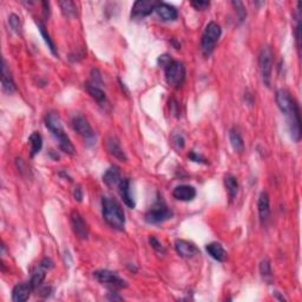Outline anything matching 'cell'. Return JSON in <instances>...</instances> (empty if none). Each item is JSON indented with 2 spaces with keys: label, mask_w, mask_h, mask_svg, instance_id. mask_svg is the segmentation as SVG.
I'll return each instance as SVG.
<instances>
[{
  "label": "cell",
  "mask_w": 302,
  "mask_h": 302,
  "mask_svg": "<svg viewBox=\"0 0 302 302\" xmlns=\"http://www.w3.org/2000/svg\"><path fill=\"white\" fill-rule=\"evenodd\" d=\"M45 125L46 128L51 131V134L55 136V138L58 141V146L59 149H61L63 152L68 153V155H75L76 149L72 144V142L70 138H69L66 132L64 131V128L62 125V121L59 118V116L57 115L56 112H50L47 113L46 118H45Z\"/></svg>",
  "instance_id": "cell-1"
},
{
  "label": "cell",
  "mask_w": 302,
  "mask_h": 302,
  "mask_svg": "<svg viewBox=\"0 0 302 302\" xmlns=\"http://www.w3.org/2000/svg\"><path fill=\"white\" fill-rule=\"evenodd\" d=\"M102 213L105 222L113 229L123 230L125 226V215L121 204L115 198L103 196L102 198Z\"/></svg>",
  "instance_id": "cell-2"
},
{
  "label": "cell",
  "mask_w": 302,
  "mask_h": 302,
  "mask_svg": "<svg viewBox=\"0 0 302 302\" xmlns=\"http://www.w3.org/2000/svg\"><path fill=\"white\" fill-rule=\"evenodd\" d=\"M222 34L221 26L215 21H210L204 28L202 39H201V47L204 56H210L215 49L217 40Z\"/></svg>",
  "instance_id": "cell-3"
},
{
  "label": "cell",
  "mask_w": 302,
  "mask_h": 302,
  "mask_svg": "<svg viewBox=\"0 0 302 302\" xmlns=\"http://www.w3.org/2000/svg\"><path fill=\"white\" fill-rule=\"evenodd\" d=\"M163 69H164L166 83L175 89L181 87L185 79V68L183 63L171 59Z\"/></svg>",
  "instance_id": "cell-4"
},
{
  "label": "cell",
  "mask_w": 302,
  "mask_h": 302,
  "mask_svg": "<svg viewBox=\"0 0 302 302\" xmlns=\"http://www.w3.org/2000/svg\"><path fill=\"white\" fill-rule=\"evenodd\" d=\"M93 278L99 283H102L103 286H105L106 288H109L111 292L121 291V289L125 288L128 286L125 280L119 278L117 274L108 269L96 270L93 273Z\"/></svg>",
  "instance_id": "cell-5"
},
{
  "label": "cell",
  "mask_w": 302,
  "mask_h": 302,
  "mask_svg": "<svg viewBox=\"0 0 302 302\" xmlns=\"http://www.w3.org/2000/svg\"><path fill=\"white\" fill-rule=\"evenodd\" d=\"M72 129L83 138L87 147H92L96 144V134L91 128L87 119L81 115H77L71 121Z\"/></svg>",
  "instance_id": "cell-6"
},
{
  "label": "cell",
  "mask_w": 302,
  "mask_h": 302,
  "mask_svg": "<svg viewBox=\"0 0 302 302\" xmlns=\"http://www.w3.org/2000/svg\"><path fill=\"white\" fill-rule=\"evenodd\" d=\"M273 51L269 46H263L259 55V65L261 77L266 86L270 85L273 72Z\"/></svg>",
  "instance_id": "cell-7"
},
{
  "label": "cell",
  "mask_w": 302,
  "mask_h": 302,
  "mask_svg": "<svg viewBox=\"0 0 302 302\" xmlns=\"http://www.w3.org/2000/svg\"><path fill=\"white\" fill-rule=\"evenodd\" d=\"M174 216V213L165 206L163 201H157V203L146 214V222L150 225H157L171 219Z\"/></svg>",
  "instance_id": "cell-8"
},
{
  "label": "cell",
  "mask_w": 302,
  "mask_h": 302,
  "mask_svg": "<svg viewBox=\"0 0 302 302\" xmlns=\"http://www.w3.org/2000/svg\"><path fill=\"white\" fill-rule=\"evenodd\" d=\"M159 1L156 0H138L132 6L131 18L134 19H143L148 17L155 11L157 4Z\"/></svg>",
  "instance_id": "cell-9"
},
{
  "label": "cell",
  "mask_w": 302,
  "mask_h": 302,
  "mask_svg": "<svg viewBox=\"0 0 302 302\" xmlns=\"http://www.w3.org/2000/svg\"><path fill=\"white\" fill-rule=\"evenodd\" d=\"M286 117H287L288 121V129L292 140L294 142H299L301 140V118L298 104L288 115H286Z\"/></svg>",
  "instance_id": "cell-10"
},
{
  "label": "cell",
  "mask_w": 302,
  "mask_h": 302,
  "mask_svg": "<svg viewBox=\"0 0 302 302\" xmlns=\"http://www.w3.org/2000/svg\"><path fill=\"white\" fill-rule=\"evenodd\" d=\"M71 226L75 235L80 240H87L89 238V228L86 222L84 221L83 216L78 212H72L71 214Z\"/></svg>",
  "instance_id": "cell-11"
},
{
  "label": "cell",
  "mask_w": 302,
  "mask_h": 302,
  "mask_svg": "<svg viewBox=\"0 0 302 302\" xmlns=\"http://www.w3.org/2000/svg\"><path fill=\"white\" fill-rule=\"evenodd\" d=\"M275 98L276 104H278L279 109L281 110L283 115H288V113L294 109V106L297 105V102L292 98L291 93L285 89H280L276 91Z\"/></svg>",
  "instance_id": "cell-12"
},
{
  "label": "cell",
  "mask_w": 302,
  "mask_h": 302,
  "mask_svg": "<svg viewBox=\"0 0 302 302\" xmlns=\"http://www.w3.org/2000/svg\"><path fill=\"white\" fill-rule=\"evenodd\" d=\"M175 250L179 256L184 257V259H190V257H194L200 254V250L197 249L196 245L185 240H176Z\"/></svg>",
  "instance_id": "cell-13"
},
{
  "label": "cell",
  "mask_w": 302,
  "mask_h": 302,
  "mask_svg": "<svg viewBox=\"0 0 302 302\" xmlns=\"http://www.w3.org/2000/svg\"><path fill=\"white\" fill-rule=\"evenodd\" d=\"M157 15L164 21H174L178 17V12L176 7L172 5L166 4V2H158L155 8Z\"/></svg>",
  "instance_id": "cell-14"
},
{
  "label": "cell",
  "mask_w": 302,
  "mask_h": 302,
  "mask_svg": "<svg viewBox=\"0 0 302 302\" xmlns=\"http://www.w3.org/2000/svg\"><path fill=\"white\" fill-rule=\"evenodd\" d=\"M172 196L178 201L190 202V201H193L194 198L196 197V189L188 184L178 185V187H176L174 191H172Z\"/></svg>",
  "instance_id": "cell-15"
},
{
  "label": "cell",
  "mask_w": 302,
  "mask_h": 302,
  "mask_svg": "<svg viewBox=\"0 0 302 302\" xmlns=\"http://www.w3.org/2000/svg\"><path fill=\"white\" fill-rule=\"evenodd\" d=\"M33 291L32 285L31 282H24V283H19V285L15 286L12 291V300L14 302H24L28 300L30 298L31 293Z\"/></svg>",
  "instance_id": "cell-16"
},
{
  "label": "cell",
  "mask_w": 302,
  "mask_h": 302,
  "mask_svg": "<svg viewBox=\"0 0 302 302\" xmlns=\"http://www.w3.org/2000/svg\"><path fill=\"white\" fill-rule=\"evenodd\" d=\"M257 210H259V216L261 223H266L267 220L269 219L270 215V203H269V196L268 194L262 193L260 194L259 201H257Z\"/></svg>",
  "instance_id": "cell-17"
},
{
  "label": "cell",
  "mask_w": 302,
  "mask_h": 302,
  "mask_svg": "<svg viewBox=\"0 0 302 302\" xmlns=\"http://www.w3.org/2000/svg\"><path fill=\"white\" fill-rule=\"evenodd\" d=\"M106 149H108L110 155L115 157V158L119 159L121 162H127V155H125L121 144H119V142L115 137H109L106 140Z\"/></svg>",
  "instance_id": "cell-18"
},
{
  "label": "cell",
  "mask_w": 302,
  "mask_h": 302,
  "mask_svg": "<svg viewBox=\"0 0 302 302\" xmlns=\"http://www.w3.org/2000/svg\"><path fill=\"white\" fill-rule=\"evenodd\" d=\"M118 189H119V195H121L123 202L129 208H131V209H134L135 206V201L134 198L131 196L130 193V181H129V178H122L121 182H119L118 184Z\"/></svg>",
  "instance_id": "cell-19"
},
{
  "label": "cell",
  "mask_w": 302,
  "mask_h": 302,
  "mask_svg": "<svg viewBox=\"0 0 302 302\" xmlns=\"http://www.w3.org/2000/svg\"><path fill=\"white\" fill-rule=\"evenodd\" d=\"M207 253L213 257L214 260L219 261V262H225L228 259V254L223 245L221 243H217V242H213V243L207 244L206 247Z\"/></svg>",
  "instance_id": "cell-20"
},
{
  "label": "cell",
  "mask_w": 302,
  "mask_h": 302,
  "mask_svg": "<svg viewBox=\"0 0 302 302\" xmlns=\"http://www.w3.org/2000/svg\"><path fill=\"white\" fill-rule=\"evenodd\" d=\"M1 87L2 91L7 94H12L15 91V84L13 79H12L11 75H9V71L7 70L5 59H2L1 66Z\"/></svg>",
  "instance_id": "cell-21"
},
{
  "label": "cell",
  "mask_w": 302,
  "mask_h": 302,
  "mask_svg": "<svg viewBox=\"0 0 302 302\" xmlns=\"http://www.w3.org/2000/svg\"><path fill=\"white\" fill-rule=\"evenodd\" d=\"M86 90L87 92L92 98L96 100L99 105L104 106L105 104H108V99H106V94L104 92L100 85H94L92 83H87L86 84Z\"/></svg>",
  "instance_id": "cell-22"
},
{
  "label": "cell",
  "mask_w": 302,
  "mask_h": 302,
  "mask_svg": "<svg viewBox=\"0 0 302 302\" xmlns=\"http://www.w3.org/2000/svg\"><path fill=\"white\" fill-rule=\"evenodd\" d=\"M121 179V172H119V169L117 166H111V168L106 170L103 175V182L108 185V187H116V185L118 187Z\"/></svg>",
  "instance_id": "cell-23"
},
{
  "label": "cell",
  "mask_w": 302,
  "mask_h": 302,
  "mask_svg": "<svg viewBox=\"0 0 302 302\" xmlns=\"http://www.w3.org/2000/svg\"><path fill=\"white\" fill-rule=\"evenodd\" d=\"M225 187L230 200H234L238 191L237 178L232 175H226L225 177Z\"/></svg>",
  "instance_id": "cell-24"
},
{
  "label": "cell",
  "mask_w": 302,
  "mask_h": 302,
  "mask_svg": "<svg viewBox=\"0 0 302 302\" xmlns=\"http://www.w3.org/2000/svg\"><path fill=\"white\" fill-rule=\"evenodd\" d=\"M28 141H30V146H31L30 155H31V157H34L40 152V150H42V148H43L42 135L38 134V132H33V134H31Z\"/></svg>",
  "instance_id": "cell-25"
},
{
  "label": "cell",
  "mask_w": 302,
  "mask_h": 302,
  "mask_svg": "<svg viewBox=\"0 0 302 302\" xmlns=\"http://www.w3.org/2000/svg\"><path fill=\"white\" fill-rule=\"evenodd\" d=\"M229 140H230V144L232 147V149L237 152H242L244 150V143L243 140H242L241 135L238 134L236 130H230L229 132Z\"/></svg>",
  "instance_id": "cell-26"
},
{
  "label": "cell",
  "mask_w": 302,
  "mask_h": 302,
  "mask_svg": "<svg viewBox=\"0 0 302 302\" xmlns=\"http://www.w3.org/2000/svg\"><path fill=\"white\" fill-rule=\"evenodd\" d=\"M37 26H38V28H39V32H40V34H42V37L44 38V40H45L46 45L50 49V51L52 52V55L57 56L56 45H55V43H53V40L51 39V37H50L49 32H47V31H46L45 26H44V25L42 23H39V21H38V23H37Z\"/></svg>",
  "instance_id": "cell-27"
},
{
  "label": "cell",
  "mask_w": 302,
  "mask_h": 302,
  "mask_svg": "<svg viewBox=\"0 0 302 302\" xmlns=\"http://www.w3.org/2000/svg\"><path fill=\"white\" fill-rule=\"evenodd\" d=\"M260 274L262 276L264 281L270 282L273 279L272 274V266H270V261L268 259H263L260 263Z\"/></svg>",
  "instance_id": "cell-28"
},
{
  "label": "cell",
  "mask_w": 302,
  "mask_h": 302,
  "mask_svg": "<svg viewBox=\"0 0 302 302\" xmlns=\"http://www.w3.org/2000/svg\"><path fill=\"white\" fill-rule=\"evenodd\" d=\"M59 6H61L62 12L66 17H74L77 13V5L76 2L70 1V0H65V1H59Z\"/></svg>",
  "instance_id": "cell-29"
},
{
  "label": "cell",
  "mask_w": 302,
  "mask_h": 302,
  "mask_svg": "<svg viewBox=\"0 0 302 302\" xmlns=\"http://www.w3.org/2000/svg\"><path fill=\"white\" fill-rule=\"evenodd\" d=\"M8 23H9V26H11V28L14 31L15 33L19 34V36L23 34V25H21L20 18H19L17 14L12 13L11 15H9Z\"/></svg>",
  "instance_id": "cell-30"
},
{
  "label": "cell",
  "mask_w": 302,
  "mask_h": 302,
  "mask_svg": "<svg viewBox=\"0 0 302 302\" xmlns=\"http://www.w3.org/2000/svg\"><path fill=\"white\" fill-rule=\"evenodd\" d=\"M231 4L235 7L236 12H237V15H238V18H240V20L241 21L244 20L245 17H247V11H245V7H244L243 2L237 1V0H236V1H232Z\"/></svg>",
  "instance_id": "cell-31"
},
{
  "label": "cell",
  "mask_w": 302,
  "mask_h": 302,
  "mask_svg": "<svg viewBox=\"0 0 302 302\" xmlns=\"http://www.w3.org/2000/svg\"><path fill=\"white\" fill-rule=\"evenodd\" d=\"M190 4L197 11H203V9H207L210 6V2L206 1V0H196V1H191Z\"/></svg>",
  "instance_id": "cell-32"
},
{
  "label": "cell",
  "mask_w": 302,
  "mask_h": 302,
  "mask_svg": "<svg viewBox=\"0 0 302 302\" xmlns=\"http://www.w3.org/2000/svg\"><path fill=\"white\" fill-rule=\"evenodd\" d=\"M149 243L151 244V247H152L156 251H158V253H164V248H163L162 243H160V242L157 240L156 237L151 236V237L149 238Z\"/></svg>",
  "instance_id": "cell-33"
},
{
  "label": "cell",
  "mask_w": 302,
  "mask_h": 302,
  "mask_svg": "<svg viewBox=\"0 0 302 302\" xmlns=\"http://www.w3.org/2000/svg\"><path fill=\"white\" fill-rule=\"evenodd\" d=\"M172 143H174V146L177 148V149H183L184 148V138L182 135H174L172 136Z\"/></svg>",
  "instance_id": "cell-34"
},
{
  "label": "cell",
  "mask_w": 302,
  "mask_h": 302,
  "mask_svg": "<svg viewBox=\"0 0 302 302\" xmlns=\"http://www.w3.org/2000/svg\"><path fill=\"white\" fill-rule=\"evenodd\" d=\"M189 158H190L191 160H194V162H197V163H207V162H204L206 158H203V157L201 155H197L196 152H190V155H189Z\"/></svg>",
  "instance_id": "cell-35"
},
{
  "label": "cell",
  "mask_w": 302,
  "mask_h": 302,
  "mask_svg": "<svg viewBox=\"0 0 302 302\" xmlns=\"http://www.w3.org/2000/svg\"><path fill=\"white\" fill-rule=\"evenodd\" d=\"M74 195H75V198H76V200H77L78 202H80L81 198H83V191H81V189H80L79 185H77V187L75 188Z\"/></svg>",
  "instance_id": "cell-36"
}]
</instances>
